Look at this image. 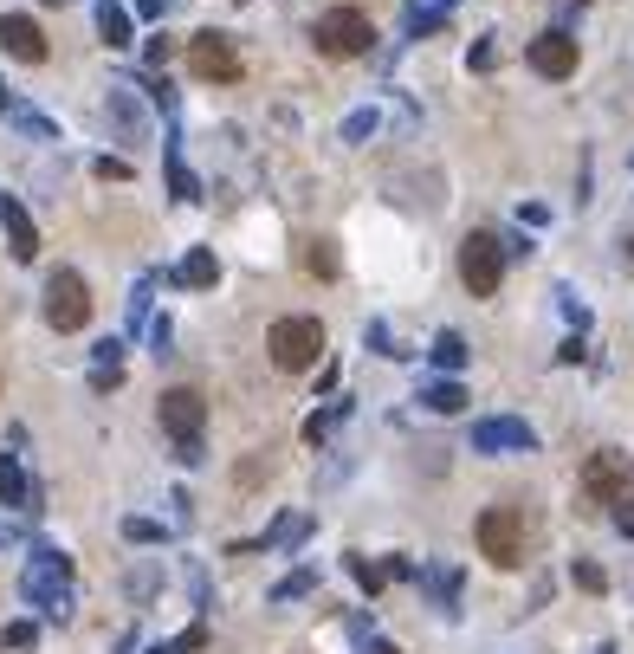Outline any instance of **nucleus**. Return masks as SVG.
<instances>
[{
	"mask_svg": "<svg viewBox=\"0 0 634 654\" xmlns=\"http://www.w3.org/2000/svg\"><path fill=\"white\" fill-rule=\"evenodd\" d=\"M583 493H589V506L615 512V519H634V454L596 447V454L583 460Z\"/></svg>",
	"mask_w": 634,
	"mask_h": 654,
	"instance_id": "obj_1",
	"label": "nucleus"
},
{
	"mask_svg": "<svg viewBox=\"0 0 634 654\" xmlns=\"http://www.w3.org/2000/svg\"><path fill=\"white\" fill-rule=\"evenodd\" d=\"M473 538H479V557H486V564L518 570V564H525V544H531L525 506H486V512H479V525H473Z\"/></svg>",
	"mask_w": 634,
	"mask_h": 654,
	"instance_id": "obj_2",
	"label": "nucleus"
},
{
	"mask_svg": "<svg viewBox=\"0 0 634 654\" xmlns=\"http://www.w3.org/2000/svg\"><path fill=\"white\" fill-rule=\"evenodd\" d=\"M266 350H272V370L305 376V370H317V357H324V324L317 318H279L266 331Z\"/></svg>",
	"mask_w": 634,
	"mask_h": 654,
	"instance_id": "obj_3",
	"label": "nucleus"
},
{
	"mask_svg": "<svg viewBox=\"0 0 634 654\" xmlns=\"http://www.w3.org/2000/svg\"><path fill=\"white\" fill-rule=\"evenodd\" d=\"M311 39H317V52H330V59H356V52L376 46V26H369V13H356V7H330V13H317Z\"/></svg>",
	"mask_w": 634,
	"mask_h": 654,
	"instance_id": "obj_4",
	"label": "nucleus"
},
{
	"mask_svg": "<svg viewBox=\"0 0 634 654\" xmlns=\"http://www.w3.org/2000/svg\"><path fill=\"white\" fill-rule=\"evenodd\" d=\"M156 421L175 434V454L182 460H201V421H208V395L201 389H169L156 408Z\"/></svg>",
	"mask_w": 634,
	"mask_h": 654,
	"instance_id": "obj_5",
	"label": "nucleus"
},
{
	"mask_svg": "<svg viewBox=\"0 0 634 654\" xmlns=\"http://www.w3.org/2000/svg\"><path fill=\"white\" fill-rule=\"evenodd\" d=\"M65 583H72V557H59V551H39L33 564H26V577H20V590H26V603H46V616H72V603H65Z\"/></svg>",
	"mask_w": 634,
	"mask_h": 654,
	"instance_id": "obj_6",
	"label": "nucleus"
},
{
	"mask_svg": "<svg viewBox=\"0 0 634 654\" xmlns=\"http://www.w3.org/2000/svg\"><path fill=\"white\" fill-rule=\"evenodd\" d=\"M46 324L52 331H85L91 324V292H85V279H78L72 266H59L46 279Z\"/></svg>",
	"mask_w": 634,
	"mask_h": 654,
	"instance_id": "obj_7",
	"label": "nucleus"
},
{
	"mask_svg": "<svg viewBox=\"0 0 634 654\" xmlns=\"http://www.w3.org/2000/svg\"><path fill=\"white\" fill-rule=\"evenodd\" d=\"M460 279H466V292H473V298H492V292H499V279H505V247L492 234H466L460 240Z\"/></svg>",
	"mask_w": 634,
	"mask_h": 654,
	"instance_id": "obj_8",
	"label": "nucleus"
},
{
	"mask_svg": "<svg viewBox=\"0 0 634 654\" xmlns=\"http://www.w3.org/2000/svg\"><path fill=\"white\" fill-rule=\"evenodd\" d=\"M188 72L208 78V85H233L240 78V52H233L227 33H195L188 39Z\"/></svg>",
	"mask_w": 634,
	"mask_h": 654,
	"instance_id": "obj_9",
	"label": "nucleus"
},
{
	"mask_svg": "<svg viewBox=\"0 0 634 654\" xmlns=\"http://www.w3.org/2000/svg\"><path fill=\"white\" fill-rule=\"evenodd\" d=\"M537 434L512 415H492V421H473V454H531Z\"/></svg>",
	"mask_w": 634,
	"mask_h": 654,
	"instance_id": "obj_10",
	"label": "nucleus"
},
{
	"mask_svg": "<svg viewBox=\"0 0 634 654\" xmlns=\"http://www.w3.org/2000/svg\"><path fill=\"white\" fill-rule=\"evenodd\" d=\"M531 72L537 78H570L576 72V39L570 33H537L531 39Z\"/></svg>",
	"mask_w": 634,
	"mask_h": 654,
	"instance_id": "obj_11",
	"label": "nucleus"
},
{
	"mask_svg": "<svg viewBox=\"0 0 634 654\" xmlns=\"http://www.w3.org/2000/svg\"><path fill=\"white\" fill-rule=\"evenodd\" d=\"M0 46L26 65L46 59V33H39V20H26V13H0Z\"/></svg>",
	"mask_w": 634,
	"mask_h": 654,
	"instance_id": "obj_12",
	"label": "nucleus"
},
{
	"mask_svg": "<svg viewBox=\"0 0 634 654\" xmlns=\"http://www.w3.org/2000/svg\"><path fill=\"white\" fill-rule=\"evenodd\" d=\"M0 227H7V247H13V260H39V234H33V221H26V208L20 201H0Z\"/></svg>",
	"mask_w": 634,
	"mask_h": 654,
	"instance_id": "obj_13",
	"label": "nucleus"
},
{
	"mask_svg": "<svg viewBox=\"0 0 634 654\" xmlns=\"http://www.w3.org/2000/svg\"><path fill=\"white\" fill-rule=\"evenodd\" d=\"M298 266H305L311 279H337V240L311 234V240H305V253H298Z\"/></svg>",
	"mask_w": 634,
	"mask_h": 654,
	"instance_id": "obj_14",
	"label": "nucleus"
},
{
	"mask_svg": "<svg viewBox=\"0 0 634 654\" xmlns=\"http://www.w3.org/2000/svg\"><path fill=\"white\" fill-rule=\"evenodd\" d=\"M104 117H117V130L123 136H130V143H143V111H136V104H130V91H110V104H104Z\"/></svg>",
	"mask_w": 634,
	"mask_h": 654,
	"instance_id": "obj_15",
	"label": "nucleus"
},
{
	"mask_svg": "<svg viewBox=\"0 0 634 654\" xmlns=\"http://www.w3.org/2000/svg\"><path fill=\"white\" fill-rule=\"evenodd\" d=\"M98 33H104V46H130V13L117 0H98Z\"/></svg>",
	"mask_w": 634,
	"mask_h": 654,
	"instance_id": "obj_16",
	"label": "nucleus"
},
{
	"mask_svg": "<svg viewBox=\"0 0 634 654\" xmlns=\"http://www.w3.org/2000/svg\"><path fill=\"white\" fill-rule=\"evenodd\" d=\"M421 408H434V415H460V408H466V389H460V383H427V389H421Z\"/></svg>",
	"mask_w": 634,
	"mask_h": 654,
	"instance_id": "obj_17",
	"label": "nucleus"
},
{
	"mask_svg": "<svg viewBox=\"0 0 634 654\" xmlns=\"http://www.w3.org/2000/svg\"><path fill=\"white\" fill-rule=\"evenodd\" d=\"M175 279H182V285H214V279H220L214 253H208V247H195V253L182 260V272H175Z\"/></svg>",
	"mask_w": 634,
	"mask_h": 654,
	"instance_id": "obj_18",
	"label": "nucleus"
},
{
	"mask_svg": "<svg viewBox=\"0 0 634 654\" xmlns=\"http://www.w3.org/2000/svg\"><path fill=\"white\" fill-rule=\"evenodd\" d=\"M0 499H7V506H33V486L20 480V467H13L7 454H0Z\"/></svg>",
	"mask_w": 634,
	"mask_h": 654,
	"instance_id": "obj_19",
	"label": "nucleus"
},
{
	"mask_svg": "<svg viewBox=\"0 0 634 654\" xmlns=\"http://www.w3.org/2000/svg\"><path fill=\"white\" fill-rule=\"evenodd\" d=\"M427 357H434L440 370H460V363H466V337H460V331H440V337H434V350H427Z\"/></svg>",
	"mask_w": 634,
	"mask_h": 654,
	"instance_id": "obj_20",
	"label": "nucleus"
},
{
	"mask_svg": "<svg viewBox=\"0 0 634 654\" xmlns=\"http://www.w3.org/2000/svg\"><path fill=\"white\" fill-rule=\"evenodd\" d=\"M317 590V570H292V577L272 590V603H298V596H311Z\"/></svg>",
	"mask_w": 634,
	"mask_h": 654,
	"instance_id": "obj_21",
	"label": "nucleus"
},
{
	"mask_svg": "<svg viewBox=\"0 0 634 654\" xmlns=\"http://www.w3.org/2000/svg\"><path fill=\"white\" fill-rule=\"evenodd\" d=\"M305 531H311V512H292V519H279V531H272L266 544H279V551H292V544L305 538Z\"/></svg>",
	"mask_w": 634,
	"mask_h": 654,
	"instance_id": "obj_22",
	"label": "nucleus"
},
{
	"mask_svg": "<svg viewBox=\"0 0 634 654\" xmlns=\"http://www.w3.org/2000/svg\"><path fill=\"white\" fill-rule=\"evenodd\" d=\"M188 648H208V622H195V629H182L175 642H156L149 654H188Z\"/></svg>",
	"mask_w": 634,
	"mask_h": 654,
	"instance_id": "obj_23",
	"label": "nucleus"
},
{
	"mask_svg": "<svg viewBox=\"0 0 634 654\" xmlns=\"http://www.w3.org/2000/svg\"><path fill=\"white\" fill-rule=\"evenodd\" d=\"M343 415H350V402H330V408H324V415H311V421H305V441H324V434H330V428H337V421H343Z\"/></svg>",
	"mask_w": 634,
	"mask_h": 654,
	"instance_id": "obj_24",
	"label": "nucleus"
},
{
	"mask_svg": "<svg viewBox=\"0 0 634 654\" xmlns=\"http://www.w3.org/2000/svg\"><path fill=\"white\" fill-rule=\"evenodd\" d=\"M350 570H356V583H363V590H382V583L395 577L389 564H369V557H350Z\"/></svg>",
	"mask_w": 634,
	"mask_h": 654,
	"instance_id": "obj_25",
	"label": "nucleus"
},
{
	"mask_svg": "<svg viewBox=\"0 0 634 654\" xmlns=\"http://www.w3.org/2000/svg\"><path fill=\"white\" fill-rule=\"evenodd\" d=\"M123 538H130V544H156L162 525H156V519H123Z\"/></svg>",
	"mask_w": 634,
	"mask_h": 654,
	"instance_id": "obj_26",
	"label": "nucleus"
},
{
	"mask_svg": "<svg viewBox=\"0 0 634 654\" xmlns=\"http://www.w3.org/2000/svg\"><path fill=\"white\" fill-rule=\"evenodd\" d=\"M427 590H434L440 603H447V616H453V590H460V583H453V570H427Z\"/></svg>",
	"mask_w": 634,
	"mask_h": 654,
	"instance_id": "obj_27",
	"label": "nucleus"
},
{
	"mask_svg": "<svg viewBox=\"0 0 634 654\" xmlns=\"http://www.w3.org/2000/svg\"><path fill=\"white\" fill-rule=\"evenodd\" d=\"M169 182H175V195H182V201H195V175L182 169V156H175V149H169Z\"/></svg>",
	"mask_w": 634,
	"mask_h": 654,
	"instance_id": "obj_28",
	"label": "nucleus"
},
{
	"mask_svg": "<svg viewBox=\"0 0 634 654\" xmlns=\"http://www.w3.org/2000/svg\"><path fill=\"white\" fill-rule=\"evenodd\" d=\"M576 583H583V590H589V596H602V590H609V577H602V570H596V564H576Z\"/></svg>",
	"mask_w": 634,
	"mask_h": 654,
	"instance_id": "obj_29",
	"label": "nucleus"
},
{
	"mask_svg": "<svg viewBox=\"0 0 634 654\" xmlns=\"http://www.w3.org/2000/svg\"><path fill=\"white\" fill-rule=\"evenodd\" d=\"M369 130H376V111H356L350 124H343V136H350V143H356V136H369Z\"/></svg>",
	"mask_w": 634,
	"mask_h": 654,
	"instance_id": "obj_30",
	"label": "nucleus"
},
{
	"mask_svg": "<svg viewBox=\"0 0 634 654\" xmlns=\"http://www.w3.org/2000/svg\"><path fill=\"white\" fill-rule=\"evenodd\" d=\"M0 642H7V648H33V622H13V629L0 635Z\"/></svg>",
	"mask_w": 634,
	"mask_h": 654,
	"instance_id": "obj_31",
	"label": "nucleus"
},
{
	"mask_svg": "<svg viewBox=\"0 0 634 654\" xmlns=\"http://www.w3.org/2000/svg\"><path fill=\"white\" fill-rule=\"evenodd\" d=\"M169 7H175V0H136V13H143V20H162Z\"/></svg>",
	"mask_w": 634,
	"mask_h": 654,
	"instance_id": "obj_32",
	"label": "nucleus"
},
{
	"mask_svg": "<svg viewBox=\"0 0 634 654\" xmlns=\"http://www.w3.org/2000/svg\"><path fill=\"white\" fill-rule=\"evenodd\" d=\"M622 260L634 266V227H628V234H622Z\"/></svg>",
	"mask_w": 634,
	"mask_h": 654,
	"instance_id": "obj_33",
	"label": "nucleus"
},
{
	"mask_svg": "<svg viewBox=\"0 0 634 654\" xmlns=\"http://www.w3.org/2000/svg\"><path fill=\"white\" fill-rule=\"evenodd\" d=\"M13 538H20V525H7V519H0V544H13Z\"/></svg>",
	"mask_w": 634,
	"mask_h": 654,
	"instance_id": "obj_34",
	"label": "nucleus"
},
{
	"mask_svg": "<svg viewBox=\"0 0 634 654\" xmlns=\"http://www.w3.org/2000/svg\"><path fill=\"white\" fill-rule=\"evenodd\" d=\"M376 654H402V648H389V642H376Z\"/></svg>",
	"mask_w": 634,
	"mask_h": 654,
	"instance_id": "obj_35",
	"label": "nucleus"
},
{
	"mask_svg": "<svg viewBox=\"0 0 634 654\" xmlns=\"http://www.w3.org/2000/svg\"><path fill=\"white\" fill-rule=\"evenodd\" d=\"M0 111H13V104H7V91H0Z\"/></svg>",
	"mask_w": 634,
	"mask_h": 654,
	"instance_id": "obj_36",
	"label": "nucleus"
},
{
	"mask_svg": "<svg viewBox=\"0 0 634 654\" xmlns=\"http://www.w3.org/2000/svg\"><path fill=\"white\" fill-rule=\"evenodd\" d=\"M596 654H615V648H596Z\"/></svg>",
	"mask_w": 634,
	"mask_h": 654,
	"instance_id": "obj_37",
	"label": "nucleus"
}]
</instances>
